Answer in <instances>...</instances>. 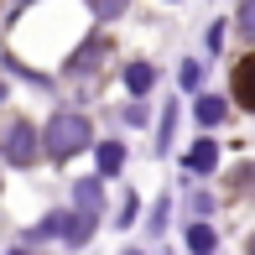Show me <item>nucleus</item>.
<instances>
[{"label": "nucleus", "mask_w": 255, "mask_h": 255, "mask_svg": "<svg viewBox=\"0 0 255 255\" xmlns=\"http://www.w3.org/2000/svg\"><path fill=\"white\" fill-rule=\"evenodd\" d=\"M84 146H89V120H84V115H73V110L52 115V125H47V151H52V156H73V151H84Z\"/></svg>", "instance_id": "nucleus-1"}, {"label": "nucleus", "mask_w": 255, "mask_h": 255, "mask_svg": "<svg viewBox=\"0 0 255 255\" xmlns=\"http://www.w3.org/2000/svg\"><path fill=\"white\" fill-rule=\"evenodd\" d=\"M31 151H37V130H31V125H10V135H5V156L16 161V167H26Z\"/></svg>", "instance_id": "nucleus-2"}, {"label": "nucleus", "mask_w": 255, "mask_h": 255, "mask_svg": "<svg viewBox=\"0 0 255 255\" xmlns=\"http://www.w3.org/2000/svg\"><path fill=\"white\" fill-rule=\"evenodd\" d=\"M235 99L245 104V110H255V52L235 68Z\"/></svg>", "instance_id": "nucleus-3"}, {"label": "nucleus", "mask_w": 255, "mask_h": 255, "mask_svg": "<svg viewBox=\"0 0 255 255\" xmlns=\"http://www.w3.org/2000/svg\"><path fill=\"white\" fill-rule=\"evenodd\" d=\"M214 161H219V146H214V141H198V146L188 151V167H193V172H214Z\"/></svg>", "instance_id": "nucleus-4"}, {"label": "nucleus", "mask_w": 255, "mask_h": 255, "mask_svg": "<svg viewBox=\"0 0 255 255\" xmlns=\"http://www.w3.org/2000/svg\"><path fill=\"white\" fill-rule=\"evenodd\" d=\"M125 84H130V94H146V89L156 84V73L146 63H130V68H125Z\"/></svg>", "instance_id": "nucleus-5"}, {"label": "nucleus", "mask_w": 255, "mask_h": 255, "mask_svg": "<svg viewBox=\"0 0 255 255\" xmlns=\"http://www.w3.org/2000/svg\"><path fill=\"white\" fill-rule=\"evenodd\" d=\"M120 161H125V146H120V141H104V146H99V172H104V177L120 172Z\"/></svg>", "instance_id": "nucleus-6"}, {"label": "nucleus", "mask_w": 255, "mask_h": 255, "mask_svg": "<svg viewBox=\"0 0 255 255\" xmlns=\"http://www.w3.org/2000/svg\"><path fill=\"white\" fill-rule=\"evenodd\" d=\"M193 115H198L203 125H219V120H224V99H214V94H203V99H198V110H193Z\"/></svg>", "instance_id": "nucleus-7"}, {"label": "nucleus", "mask_w": 255, "mask_h": 255, "mask_svg": "<svg viewBox=\"0 0 255 255\" xmlns=\"http://www.w3.org/2000/svg\"><path fill=\"white\" fill-rule=\"evenodd\" d=\"M188 250L193 255H208V250H214V229H208V224H193L188 229Z\"/></svg>", "instance_id": "nucleus-8"}, {"label": "nucleus", "mask_w": 255, "mask_h": 255, "mask_svg": "<svg viewBox=\"0 0 255 255\" xmlns=\"http://www.w3.org/2000/svg\"><path fill=\"white\" fill-rule=\"evenodd\" d=\"M89 229H94V214H73V219H68V240H73V245H84Z\"/></svg>", "instance_id": "nucleus-9"}, {"label": "nucleus", "mask_w": 255, "mask_h": 255, "mask_svg": "<svg viewBox=\"0 0 255 255\" xmlns=\"http://www.w3.org/2000/svg\"><path fill=\"white\" fill-rule=\"evenodd\" d=\"M78 203L84 214H99V182H78Z\"/></svg>", "instance_id": "nucleus-10"}, {"label": "nucleus", "mask_w": 255, "mask_h": 255, "mask_svg": "<svg viewBox=\"0 0 255 255\" xmlns=\"http://www.w3.org/2000/svg\"><path fill=\"white\" fill-rule=\"evenodd\" d=\"M182 89H198V63H182Z\"/></svg>", "instance_id": "nucleus-11"}, {"label": "nucleus", "mask_w": 255, "mask_h": 255, "mask_svg": "<svg viewBox=\"0 0 255 255\" xmlns=\"http://www.w3.org/2000/svg\"><path fill=\"white\" fill-rule=\"evenodd\" d=\"M240 26L255 31V0H250V5H240Z\"/></svg>", "instance_id": "nucleus-12"}, {"label": "nucleus", "mask_w": 255, "mask_h": 255, "mask_svg": "<svg viewBox=\"0 0 255 255\" xmlns=\"http://www.w3.org/2000/svg\"><path fill=\"white\" fill-rule=\"evenodd\" d=\"M10 255H26V250H10Z\"/></svg>", "instance_id": "nucleus-13"}, {"label": "nucleus", "mask_w": 255, "mask_h": 255, "mask_svg": "<svg viewBox=\"0 0 255 255\" xmlns=\"http://www.w3.org/2000/svg\"><path fill=\"white\" fill-rule=\"evenodd\" d=\"M125 255H135V250H125Z\"/></svg>", "instance_id": "nucleus-14"}]
</instances>
